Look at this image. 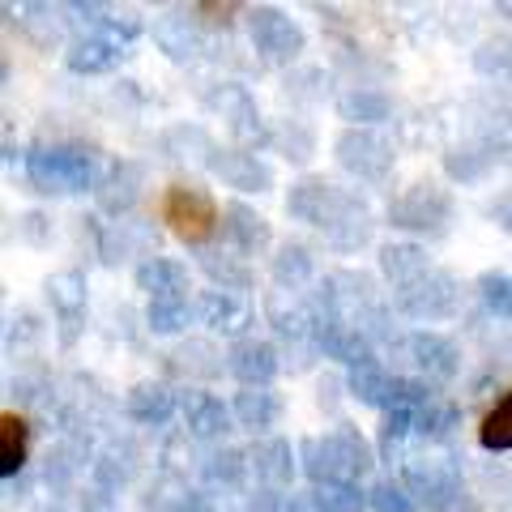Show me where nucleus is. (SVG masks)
Returning a JSON list of instances; mask_svg holds the SVG:
<instances>
[{
    "instance_id": "1",
    "label": "nucleus",
    "mask_w": 512,
    "mask_h": 512,
    "mask_svg": "<svg viewBox=\"0 0 512 512\" xmlns=\"http://www.w3.org/2000/svg\"><path fill=\"white\" fill-rule=\"evenodd\" d=\"M158 218L163 227L184 239V244H205L214 231H218V205L205 188H192V184H171L163 188L158 197Z\"/></svg>"
},
{
    "instance_id": "2",
    "label": "nucleus",
    "mask_w": 512,
    "mask_h": 512,
    "mask_svg": "<svg viewBox=\"0 0 512 512\" xmlns=\"http://www.w3.org/2000/svg\"><path fill=\"white\" fill-rule=\"evenodd\" d=\"M478 444L495 448V453L512 448V389L495 397V402L487 406V414L478 419Z\"/></svg>"
},
{
    "instance_id": "3",
    "label": "nucleus",
    "mask_w": 512,
    "mask_h": 512,
    "mask_svg": "<svg viewBox=\"0 0 512 512\" xmlns=\"http://www.w3.org/2000/svg\"><path fill=\"white\" fill-rule=\"evenodd\" d=\"M26 461V419L22 414H0V474L22 470Z\"/></svg>"
}]
</instances>
